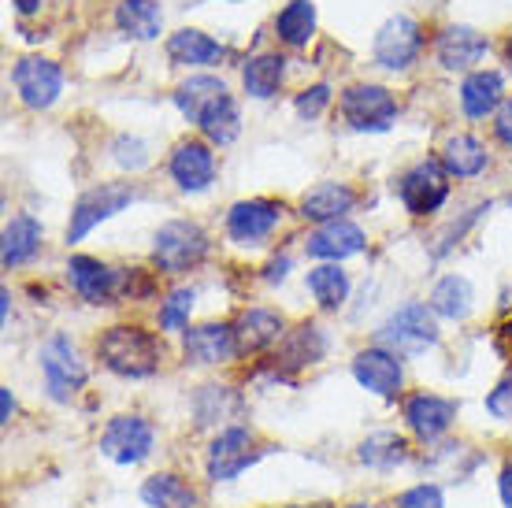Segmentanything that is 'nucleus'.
<instances>
[{"mask_svg": "<svg viewBox=\"0 0 512 508\" xmlns=\"http://www.w3.org/2000/svg\"><path fill=\"white\" fill-rule=\"evenodd\" d=\"M97 356L119 379H149L160 371L164 345L156 342V334L141 331V327H108L97 338Z\"/></svg>", "mask_w": 512, "mask_h": 508, "instance_id": "f257e3e1", "label": "nucleus"}, {"mask_svg": "<svg viewBox=\"0 0 512 508\" xmlns=\"http://www.w3.org/2000/svg\"><path fill=\"white\" fill-rule=\"evenodd\" d=\"M375 342L390 349L394 356H420L427 349L438 345V323L431 305H420V301H409L401 305L394 316L383 319V327L375 331Z\"/></svg>", "mask_w": 512, "mask_h": 508, "instance_id": "f03ea898", "label": "nucleus"}, {"mask_svg": "<svg viewBox=\"0 0 512 508\" xmlns=\"http://www.w3.org/2000/svg\"><path fill=\"white\" fill-rule=\"evenodd\" d=\"M208 256V234L193 219H171L156 230L153 238V264L164 275H182L197 267Z\"/></svg>", "mask_w": 512, "mask_h": 508, "instance_id": "7ed1b4c3", "label": "nucleus"}, {"mask_svg": "<svg viewBox=\"0 0 512 508\" xmlns=\"http://www.w3.org/2000/svg\"><path fill=\"white\" fill-rule=\"evenodd\" d=\"M134 201H138V186H134V182H101V186L86 190L75 201V208H71L67 242H71V245L82 242L93 227H101L104 219L119 216V212H123V208H130Z\"/></svg>", "mask_w": 512, "mask_h": 508, "instance_id": "20e7f679", "label": "nucleus"}, {"mask_svg": "<svg viewBox=\"0 0 512 508\" xmlns=\"http://www.w3.org/2000/svg\"><path fill=\"white\" fill-rule=\"evenodd\" d=\"M338 104H342V119L357 134H383L397 119V97L375 82H357V86L342 89Z\"/></svg>", "mask_w": 512, "mask_h": 508, "instance_id": "39448f33", "label": "nucleus"}, {"mask_svg": "<svg viewBox=\"0 0 512 508\" xmlns=\"http://www.w3.org/2000/svg\"><path fill=\"white\" fill-rule=\"evenodd\" d=\"M38 360L52 401H71L86 386V364H82V356L67 334H52L49 342L41 345Z\"/></svg>", "mask_w": 512, "mask_h": 508, "instance_id": "423d86ee", "label": "nucleus"}, {"mask_svg": "<svg viewBox=\"0 0 512 508\" xmlns=\"http://www.w3.org/2000/svg\"><path fill=\"white\" fill-rule=\"evenodd\" d=\"M394 190L409 216H431L449 197V171L442 167V160H420L397 178Z\"/></svg>", "mask_w": 512, "mask_h": 508, "instance_id": "0eeeda50", "label": "nucleus"}, {"mask_svg": "<svg viewBox=\"0 0 512 508\" xmlns=\"http://www.w3.org/2000/svg\"><path fill=\"white\" fill-rule=\"evenodd\" d=\"M423 49V30L412 15H390L372 41V56L383 71H405L416 64Z\"/></svg>", "mask_w": 512, "mask_h": 508, "instance_id": "6e6552de", "label": "nucleus"}, {"mask_svg": "<svg viewBox=\"0 0 512 508\" xmlns=\"http://www.w3.org/2000/svg\"><path fill=\"white\" fill-rule=\"evenodd\" d=\"M260 460V449H256V438L245 427H223V431L212 438L205 457V471L212 483H231L242 471H249Z\"/></svg>", "mask_w": 512, "mask_h": 508, "instance_id": "1a4fd4ad", "label": "nucleus"}, {"mask_svg": "<svg viewBox=\"0 0 512 508\" xmlns=\"http://www.w3.org/2000/svg\"><path fill=\"white\" fill-rule=\"evenodd\" d=\"M12 86L26 108L41 112V108H52V104L60 101V93H64V71H60V64L45 60V56H23L12 67Z\"/></svg>", "mask_w": 512, "mask_h": 508, "instance_id": "9d476101", "label": "nucleus"}, {"mask_svg": "<svg viewBox=\"0 0 512 508\" xmlns=\"http://www.w3.org/2000/svg\"><path fill=\"white\" fill-rule=\"evenodd\" d=\"M156 445V431L149 420L141 416H116L108 420L101 434V453L116 464H141V460L153 453Z\"/></svg>", "mask_w": 512, "mask_h": 508, "instance_id": "9b49d317", "label": "nucleus"}, {"mask_svg": "<svg viewBox=\"0 0 512 508\" xmlns=\"http://www.w3.org/2000/svg\"><path fill=\"white\" fill-rule=\"evenodd\" d=\"M67 282H71V290H75L82 301H90V305H108V301L127 286V279L119 275L116 267L101 264L97 256H71V260H67Z\"/></svg>", "mask_w": 512, "mask_h": 508, "instance_id": "f8f14e48", "label": "nucleus"}, {"mask_svg": "<svg viewBox=\"0 0 512 508\" xmlns=\"http://www.w3.org/2000/svg\"><path fill=\"white\" fill-rule=\"evenodd\" d=\"M282 204L268 197H253V201H238L227 212V234L234 245H260L271 238V230L279 227Z\"/></svg>", "mask_w": 512, "mask_h": 508, "instance_id": "ddd939ff", "label": "nucleus"}, {"mask_svg": "<svg viewBox=\"0 0 512 508\" xmlns=\"http://www.w3.org/2000/svg\"><path fill=\"white\" fill-rule=\"evenodd\" d=\"M167 171L182 193H201L216 182V153L205 141H179L167 160Z\"/></svg>", "mask_w": 512, "mask_h": 508, "instance_id": "4468645a", "label": "nucleus"}, {"mask_svg": "<svg viewBox=\"0 0 512 508\" xmlns=\"http://www.w3.org/2000/svg\"><path fill=\"white\" fill-rule=\"evenodd\" d=\"M487 52H490L487 34H479L475 26H464V23L446 26L435 41V60L446 71H472Z\"/></svg>", "mask_w": 512, "mask_h": 508, "instance_id": "2eb2a0df", "label": "nucleus"}, {"mask_svg": "<svg viewBox=\"0 0 512 508\" xmlns=\"http://www.w3.org/2000/svg\"><path fill=\"white\" fill-rule=\"evenodd\" d=\"M353 379L364 390H372L375 397H394L401 390V382H405V368H401V360L390 349L375 345V349H360L353 356Z\"/></svg>", "mask_w": 512, "mask_h": 508, "instance_id": "dca6fc26", "label": "nucleus"}, {"mask_svg": "<svg viewBox=\"0 0 512 508\" xmlns=\"http://www.w3.org/2000/svg\"><path fill=\"white\" fill-rule=\"evenodd\" d=\"M364 230L357 223H349V219H334V223H323L316 227L312 234L305 238V253L316 256V260H327V264H338V260H346V256H357L364 253Z\"/></svg>", "mask_w": 512, "mask_h": 508, "instance_id": "f3484780", "label": "nucleus"}, {"mask_svg": "<svg viewBox=\"0 0 512 508\" xmlns=\"http://www.w3.org/2000/svg\"><path fill=\"white\" fill-rule=\"evenodd\" d=\"M182 353L190 364H227L238 356V338L227 323H201L182 334Z\"/></svg>", "mask_w": 512, "mask_h": 508, "instance_id": "a211bd4d", "label": "nucleus"}, {"mask_svg": "<svg viewBox=\"0 0 512 508\" xmlns=\"http://www.w3.org/2000/svg\"><path fill=\"white\" fill-rule=\"evenodd\" d=\"M457 420V401L438 394H416L405 401V423L412 434H420L423 442H435L453 427Z\"/></svg>", "mask_w": 512, "mask_h": 508, "instance_id": "6ab92c4d", "label": "nucleus"}, {"mask_svg": "<svg viewBox=\"0 0 512 508\" xmlns=\"http://www.w3.org/2000/svg\"><path fill=\"white\" fill-rule=\"evenodd\" d=\"M357 204V193L349 190L346 182H320L301 197V216L312 219V223H334V219H346Z\"/></svg>", "mask_w": 512, "mask_h": 508, "instance_id": "aec40b11", "label": "nucleus"}, {"mask_svg": "<svg viewBox=\"0 0 512 508\" xmlns=\"http://www.w3.org/2000/svg\"><path fill=\"white\" fill-rule=\"evenodd\" d=\"M505 93V78L498 75V71H490V67H483V71H468V78L461 82V108L468 119H487V115H494L501 108V97Z\"/></svg>", "mask_w": 512, "mask_h": 508, "instance_id": "412c9836", "label": "nucleus"}, {"mask_svg": "<svg viewBox=\"0 0 512 508\" xmlns=\"http://www.w3.org/2000/svg\"><path fill=\"white\" fill-rule=\"evenodd\" d=\"M167 56H171V64L179 67H216L227 56V49L216 38H208L205 30L186 26V30L167 38Z\"/></svg>", "mask_w": 512, "mask_h": 508, "instance_id": "4be33fe9", "label": "nucleus"}, {"mask_svg": "<svg viewBox=\"0 0 512 508\" xmlns=\"http://www.w3.org/2000/svg\"><path fill=\"white\" fill-rule=\"evenodd\" d=\"M227 97V82L216 75H190L186 82H179L175 86V108L182 112V119L186 123H201V115L212 108L216 101H223Z\"/></svg>", "mask_w": 512, "mask_h": 508, "instance_id": "5701e85b", "label": "nucleus"}, {"mask_svg": "<svg viewBox=\"0 0 512 508\" xmlns=\"http://www.w3.org/2000/svg\"><path fill=\"white\" fill-rule=\"evenodd\" d=\"M41 249V223L34 216H26V212H19V216L8 219V227H4V242H0V264L8 267H23L30 264L34 256H38Z\"/></svg>", "mask_w": 512, "mask_h": 508, "instance_id": "b1692460", "label": "nucleus"}, {"mask_svg": "<svg viewBox=\"0 0 512 508\" xmlns=\"http://www.w3.org/2000/svg\"><path fill=\"white\" fill-rule=\"evenodd\" d=\"M234 338H238V353H260L282 338V316L271 308H245L234 323Z\"/></svg>", "mask_w": 512, "mask_h": 508, "instance_id": "393cba45", "label": "nucleus"}, {"mask_svg": "<svg viewBox=\"0 0 512 508\" xmlns=\"http://www.w3.org/2000/svg\"><path fill=\"white\" fill-rule=\"evenodd\" d=\"M282 78H286V60H282L279 52H256V56H249L242 64V86L253 101L275 97Z\"/></svg>", "mask_w": 512, "mask_h": 508, "instance_id": "a878e982", "label": "nucleus"}, {"mask_svg": "<svg viewBox=\"0 0 512 508\" xmlns=\"http://www.w3.org/2000/svg\"><path fill=\"white\" fill-rule=\"evenodd\" d=\"M487 164H490L487 149L472 134H453L442 145V167L449 171V178H475L487 171Z\"/></svg>", "mask_w": 512, "mask_h": 508, "instance_id": "bb28decb", "label": "nucleus"}, {"mask_svg": "<svg viewBox=\"0 0 512 508\" xmlns=\"http://www.w3.org/2000/svg\"><path fill=\"white\" fill-rule=\"evenodd\" d=\"M116 26L134 41H153L164 30V8L156 0H123L116 8Z\"/></svg>", "mask_w": 512, "mask_h": 508, "instance_id": "cd10ccee", "label": "nucleus"}, {"mask_svg": "<svg viewBox=\"0 0 512 508\" xmlns=\"http://www.w3.org/2000/svg\"><path fill=\"white\" fill-rule=\"evenodd\" d=\"M357 460L364 468H375V471H394L401 468L405 460H409V442L394 431H375L368 434L357 449Z\"/></svg>", "mask_w": 512, "mask_h": 508, "instance_id": "c85d7f7f", "label": "nucleus"}, {"mask_svg": "<svg viewBox=\"0 0 512 508\" xmlns=\"http://www.w3.org/2000/svg\"><path fill=\"white\" fill-rule=\"evenodd\" d=\"M316 34V4L312 0H290L279 15H275V38L290 49H305Z\"/></svg>", "mask_w": 512, "mask_h": 508, "instance_id": "c756f323", "label": "nucleus"}, {"mask_svg": "<svg viewBox=\"0 0 512 508\" xmlns=\"http://www.w3.org/2000/svg\"><path fill=\"white\" fill-rule=\"evenodd\" d=\"M323 353H327V334H323V327L301 323V327L282 342L279 364L282 368H308V364L323 360Z\"/></svg>", "mask_w": 512, "mask_h": 508, "instance_id": "7c9ffc66", "label": "nucleus"}, {"mask_svg": "<svg viewBox=\"0 0 512 508\" xmlns=\"http://www.w3.org/2000/svg\"><path fill=\"white\" fill-rule=\"evenodd\" d=\"M308 293L316 297V305L323 308V312H338V308L346 305L349 297V275L342 271L338 264H320L308 271L305 279Z\"/></svg>", "mask_w": 512, "mask_h": 508, "instance_id": "2f4dec72", "label": "nucleus"}, {"mask_svg": "<svg viewBox=\"0 0 512 508\" xmlns=\"http://www.w3.org/2000/svg\"><path fill=\"white\" fill-rule=\"evenodd\" d=\"M472 282L464 279V275H446V279L435 282V290H431V312L442 319H464L472 312Z\"/></svg>", "mask_w": 512, "mask_h": 508, "instance_id": "473e14b6", "label": "nucleus"}, {"mask_svg": "<svg viewBox=\"0 0 512 508\" xmlns=\"http://www.w3.org/2000/svg\"><path fill=\"white\" fill-rule=\"evenodd\" d=\"M141 501L149 508H197V494L179 475H153L141 486Z\"/></svg>", "mask_w": 512, "mask_h": 508, "instance_id": "72a5a7b5", "label": "nucleus"}, {"mask_svg": "<svg viewBox=\"0 0 512 508\" xmlns=\"http://www.w3.org/2000/svg\"><path fill=\"white\" fill-rule=\"evenodd\" d=\"M197 130H201L205 141H212V145H231V141L238 138V130H242V115H238V104H234L231 93L201 115Z\"/></svg>", "mask_w": 512, "mask_h": 508, "instance_id": "f704fd0d", "label": "nucleus"}, {"mask_svg": "<svg viewBox=\"0 0 512 508\" xmlns=\"http://www.w3.org/2000/svg\"><path fill=\"white\" fill-rule=\"evenodd\" d=\"M201 394L212 401H193V412H197V427H208V423H223L231 412H238V397L227 390V386H201Z\"/></svg>", "mask_w": 512, "mask_h": 508, "instance_id": "c9c22d12", "label": "nucleus"}, {"mask_svg": "<svg viewBox=\"0 0 512 508\" xmlns=\"http://www.w3.org/2000/svg\"><path fill=\"white\" fill-rule=\"evenodd\" d=\"M193 301H197L193 286H179V290L167 293L164 301H160V331H182L190 323Z\"/></svg>", "mask_w": 512, "mask_h": 508, "instance_id": "e433bc0d", "label": "nucleus"}, {"mask_svg": "<svg viewBox=\"0 0 512 508\" xmlns=\"http://www.w3.org/2000/svg\"><path fill=\"white\" fill-rule=\"evenodd\" d=\"M112 160H116L123 171H141V167L149 164V149H145V141L134 138V134H119L112 141Z\"/></svg>", "mask_w": 512, "mask_h": 508, "instance_id": "4c0bfd02", "label": "nucleus"}, {"mask_svg": "<svg viewBox=\"0 0 512 508\" xmlns=\"http://www.w3.org/2000/svg\"><path fill=\"white\" fill-rule=\"evenodd\" d=\"M331 104V86H308V89H301L294 97V112L301 115V119H320L323 115V108Z\"/></svg>", "mask_w": 512, "mask_h": 508, "instance_id": "58836bf2", "label": "nucleus"}, {"mask_svg": "<svg viewBox=\"0 0 512 508\" xmlns=\"http://www.w3.org/2000/svg\"><path fill=\"white\" fill-rule=\"evenodd\" d=\"M397 508H446V505H442V490L435 483H420L397 497Z\"/></svg>", "mask_w": 512, "mask_h": 508, "instance_id": "ea45409f", "label": "nucleus"}, {"mask_svg": "<svg viewBox=\"0 0 512 508\" xmlns=\"http://www.w3.org/2000/svg\"><path fill=\"white\" fill-rule=\"evenodd\" d=\"M487 412L490 416H498V420H512V375L509 379H501L487 394Z\"/></svg>", "mask_w": 512, "mask_h": 508, "instance_id": "a19ab883", "label": "nucleus"}, {"mask_svg": "<svg viewBox=\"0 0 512 508\" xmlns=\"http://www.w3.org/2000/svg\"><path fill=\"white\" fill-rule=\"evenodd\" d=\"M494 138L512 149V97L509 101H501V108L494 112Z\"/></svg>", "mask_w": 512, "mask_h": 508, "instance_id": "79ce46f5", "label": "nucleus"}, {"mask_svg": "<svg viewBox=\"0 0 512 508\" xmlns=\"http://www.w3.org/2000/svg\"><path fill=\"white\" fill-rule=\"evenodd\" d=\"M286 275H290V256H286V253L275 256V260L264 267V282H271V286H275V282H282Z\"/></svg>", "mask_w": 512, "mask_h": 508, "instance_id": "37998d69", "label": "nucleus"}, {"mask_svg": "<svg viewBox=\"0 0 512 508\" xmlns=\"http://www.w3.org/2000/svg\"><path fill=\"white\" fill-rule=\"evenodd\" d=\"M498 490H501V505L512 508V464H505V468H501Z\"/></svg>", "mask_w": 512, "mask_h": 508, "instance_id": "c03bdc74", "label": "nucleus"}, {"mask_svg": "<svg viewBox=\"0 0 512 508\" xmlns=\"http://www.w3.org/2000/svg\"><path fill=\"white\" fill-rule=\"evenodd\" d=\"M0 416H4V423H12V416H15V397H12V390H0Z\"/></svg>", "mask_w": 512, "mask_h": 508, "instance_id": "a18cd8bd", "label": "nucleus"}, {"mask_svg": "<svg viewBox=\"0 0 512 508\" xmlns=\"http://www.w3.org/2000/svg\"><path fill=\"white\" fill-rule=\"evenodd\" d=\"M12 4H15V12H19V15L41 12V0H12Z\"/></svg>", "mask_w": 512, "mask_h": 508, "instance_id": "49530a36", "label": "nucleus"}, {"mask_svg": "<svg viewBox=\"0 0 512 508\" xmlns=\"http://www.w3.org/2000/svg\"><path fill=\"white\" fill-rule=\"evenodd\" d=\"M0 301H4V305H0V319L8 323V312H12V293H8V290H0Z\"/></svg>", "mask_w": 512, "mask_h": 508, "instance_id": "de8ad7c7", "label": "nucleus"}, {"mask_svg": "<svg viewBox=\"0 0 512 508\" xmlns=\"http://www.w3.org/2000/svg\"><path fill=\"white\" fill-rule=\"evenodd\" d=\"M505 338H509V342H512V323H509V327H505Z\"/></svg>", "mask_w": 512, "mask_h": 508, "instance_id": "09e8293b", "label": "nucleus"}, {"mask_svg": "<svg viewBox=\"0 0 512 508\" xmlns=\"http://www.w3.org/2000/svg\"><path fill=\"white\" fill-rule=\"evenodd\" d=\"M346 508H372V505H346Z\"/></svg>", "mask_w": 512, "mask_h": 508, "instance_id": "8fccbe9b", "label": "nucleus"}, {"mask_svg": "<svg viewBox=\"0 0 512 508\" xmlns=\"http://www.w3.org/2000/svg\"><path fill=\"white\" fill-rule=\"evenodd\" d=\"M509 60H512V41H509Z\"/></svg>", "mask_w": 512, "mask_h": 508, "instance_id": "3c124183", "label": "nucleus"}]
</instances>
